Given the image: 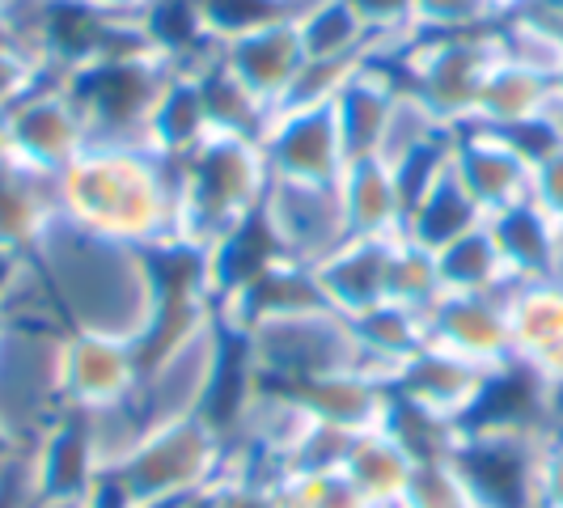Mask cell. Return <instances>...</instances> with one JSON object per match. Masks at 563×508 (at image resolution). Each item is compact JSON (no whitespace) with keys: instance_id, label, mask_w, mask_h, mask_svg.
I'll return each instance as SVG.
<instances>
[{"instance_id":"cell-33","label":"cell","mask_w":563,"mask_h":508,"mask_svg":"<svg viewBox=\"0 0 563 508\" xmlns=\"http://www.w3.org/2000/svg\"><path fill=\"white\" fill-rule=\"evenodd\" d=\"M38 508H93V487L89 492H64V496H43Z\"/></svg>"},{"instance_id":"cell-5","label":"cell","mask_w":563,"mask_h":508,"mask_svg":"<svg viewBox=\"0 0 563 508\" xmlns=\"http://www.w3.org/2000/svg\"><path fill=\"white\" fill-rule=\"evenodd\" d=\"M217 462H221V428L203 416H187V420L148 428L141 445L111 475H119L123 483L128 508H162L203 487Z\"/></svg>"},{"instance_id":"cell-8","label":"cell","mask_w":563,"mask_h":508,"mask_svg":"<svg viewBox=\"0 0 563 508\" xmlns=\"http://www.w3.org/2000/svg\"><path fill=\"white\" fill-rule=\"evenodd\" d=\"M450 162L487 217L534 199V162L508 132L483 128V123L453 128Z\"/></svg>"},{"instance_id":"cell-32","label":"cell","mask_w":563,"mask_h":508,"mask_svg":"<svg viewBox=\"0 0 563 508\" xmlns=\"http://www.w3.org/2000/svg\"><path fill=\"white\" fill-rule=\"evenodd\" d=\"M512 13H517V9H512ZM521 13H530V18H538V22L563 30V0H526Z\"/></svg>"},{"instance_id":"cell-12","label":"cell","mask_w":563,"mask_h":508,"mask_svg":"<svg viewBox=\"0 0 563 508\" xmlns=\"http://www.w3.org/2000/svg\"><path fill=\"white\" fill-rule=\"evenodd\" d=\"M402 233H352L327 258L313 263L322 301L343 318H361L373 306L390 301V267Z\"/></svg>"},{"instance_id":"cell-14","label":"cell","mask_w":563,"mask_h":508,"mask_svg":"<svg viewBox=\"0 0 563 508\" xmlns=\"http://www.w3.org/2000/svg\"><path fill=\"white\" fill-rule=\"evenodd\" d=\"M221 59L229 68L251 85L254 93L276 111L284 102V93L292 89L297 73L306 68V43H301V30H297V18L284 13L276 22H263V26L246 30L238 38H229L221 47Z\"/></svg>"},{"instance_id":"cell-23","label":"cell","mask_w":563,"mask_h":508,"mask_svg":"<svg viewBox=\"0 0 563 508\" xmlns=\"http://www.w3.org/2000/svg\"><path fill=\"white\" fill-rule=\"evenodd\" d=\"M292 18L310 59H365L377 47L352 0H301Z\"/></svg>"},{"instance_id":"cell-22","label":"cell","mask_w":563,"mask_h":508,"mask_svg":"<svg viewBox=\"0 0 563 508\" xmlns=\"http://www.w3.org/2000/svg\"><path fill=\"white\" fill-rule=\"evenodd\" d=\"M437 267H441L445 292H508L512 284H521L512 276L505 251L496 246L487 221L462 238H453L450 246H441Z\"/></svg>"},{"instance_id":"cell-11","label":"cell","mask_w":563,"mask_h":508,"mask_svg":"<svg viewBox=\"0 0 563 508\" xmlns=\"http://www.w3.org/2000/svg\"><path fill=\"white\" fill-rule=\"evenodd\" d=\"M428 318V343L466 356L483 368L512 365V327H508V292H445Z\"/></svg>"},{"instance_id":"cell-27","label":"cell","mask_w":563,"mask_h":508,"mask_svg":"<svg viewBox=\"0 0 563 508\" xmlns=\"http://www.w3.org/2000/svg\"><path fill=\"white\" fill-rule=\"evenodd\" d=\"M52 77H56V73L34 56V52L9 43V38H0V114L13 111L26 93H34L38 85L52 81Z\"/></svg>"},{"instance_id":"cell-13","label":"cell","mask_w":563,"mask_h":508,"mask_svg":"<svg viewBox=\"0 0 563 508\" xmlns=\"http://www.w3.org/2000/svg\"><path fill=\"white\" fill-rule=\"evenodd\" d=\"M492 373L496 368H483L466 356H453L445 347H437V343H423L411 361H402L395 368L390 395L402 398V402H416V407L441 416V420L462 423L475 411Z\"/></svg>"},{"instance_id":"cell-4","label":"cell","mask_w":563,"mask_h":508,"mask_svg":"<svg viewBox=\"0 0 563 508\" xmlns=\"http://www.w3.org/2000/svg\"><path fill=\"white\" fill-rule=\"evenodd\" d=\"M174 64L157 52L89 59L64 73L59 85L81 114L89 148H148V123Z\"/></svg>"},{"instance_id":"cell-19","label":"cell","mask_w":563,"mask_h":508,"mask_svg":"<svg viewBox=\"0 0 563 508\" xmlns=\"http://www.w3.org/2000/svg\"><path fill=\"white\" fill-rule=\"evenodd\" d=\"M347 233H402V196L382 157H352L339 174Z\"/></svg>"},{"instance_id":"cell-17","label":"cell","mask_w":563,"mask_h":508,"mask_svg":"<svg viewBox=\"0 0 563 508\" xmlns=\"http://www.w3.org/2000/svg\"><path fill=\"white\" fill-rule=\"evenodd\" d=\"M551 114H563L560 81H551V77H542V73H530V68H521V64L500 59V64L492 68L487 85H483L479 107H475V119H471V123L496 128V132H512V128H526V123L551 119Z\"/></svg>"},{"instance_id":"cell-18","label":"cell","mask_w":563,"mask_h":508,"mask_svg":"<svg viewBox=\"0 0 563 508\" xmlns=\"http://www.w3.org/2000/svg\"><path fill=\"white\" fill-rule=\"evenodd\" d=\"M483 221H487V212L475 203V196L466 191V183L457 178V169H453V162H450V166L428 183V191L407 208L402 238L420 242L428 251H441V246H450L453 238L479 229Z\"/></svg>"},{"instance_id":"cell-16","label":"cell","mask_w":563,"mask_h":508,"mask_svg":"<svg viewBox=\"0 0 563 508\" xmlns=\"http://www.w3.org/2000/svg\"><path fill=\"white\" fill-rule=\"evenodd\" d=\"M398 93H402V85L390 73V64L377 56H368L347 77V85L335 93V114H339V132H343V148H347V162L352 157H373L382 148V136H386V123L395 114Z\"/></svg>"},{"instance_id":"cell-28","label":"cell","mask_w":563,"mask_h":508,"mask_svg":"<svg viewBox=\"0 0 563 508\" xmlns=\"http://www.w3.org/2000/svg\"><path fill=\"white\" fill-rule=\"evenodd\" d=\"M352 9L361 13L373 43H407L416 34V0H352Z\"/></svg>"},{"instance_id":"cell-31","label":"cell","mask_w":563,"mask_h":508,"mask_svg":"<svg viewBox=\"0 0 563 508\" xmlns=\"http://www.w3.org/2000/svg\"><path fill=\"white\" fill-rule=\"evenodd\" d=\"M217 508H280V500H276V492H258V487H238V492H229V496Z\"/></svg>"},{"instance_id":"cell-1","label":"cell","mask_w":563,"mask_h":508,"mask_svg":"<svg viewBox=\"0 0 563 508\" xmlns=\"http://www.w3.org/2000/svg\"><path fill=\"white\" fill-rule=\"evenodd\" d=\"M30 258L38 263L68 331L123 339L136 347L148 339L162 313V284L148 251L98 238L59 212Z\"/></svg>"},{"instance_id":"cell-26","label":"cell","mask_w":563,"mask_h":508,"mask_svg":"<svg viewBox=\"0 0 563 508\" xmlns=\"http://www.w3.org/2000/svg\"><path fill=\"white\" fill-rule=\"evenodd\" d=\"M500 18H505L500 0H416V30L420 34L487 30Z\"/></svg>"},{"instance_id":"cell-37","label":"cell","mask_w":563,"mask_h":508,"mask_svg":"<svg viewBox=\"0 0 563 508\" xmlns=\"http://www.w3.org/2000/svg\"><path fill=\"white\" fill-rule=\"evenodd\" d=\"M4 335H9V318L0 313V347H4Z\"/></svg>"},{"instance_id":"cell-35","label":"cell","mask_w":563,"mask_h":508,"mask_svg":"<svg viewBox=\"0 0 563 508\" xmlns=\"http://www.w3.org/2000/svg\"><path fill=\"white\" fill-rule=\"evenodd\" d=\"M547 280H555L563 288V221H560V242H555V258H551V272H547Z\"/></svg>"},{"instance_id":"cell-20","label":"cell","mask_w":563,"mask_h":508,"mask_svg":"<svg viewBox=\"0 0 563 508\" xmlns=\"http://www.w3.org/2000/svg\"><path fill=\"white\" fill-rule=\"evenodd\" d=\"M487 229L496 246L505 251L517 280H547L555 242H560V221L551 212H542L534 199H526V203H512L505 212L487 217Z\"/></svg>"},{"instance_id":"cell-15","label":"cell","mask_w":563,"mask_h":508,"mask_svg":"<svg viewBox=\"0 0 563 508\" xmlns=\"http://www.w3.org/2000/svg\"><path fill=\"white\" fill-rule=\"evenodd\" d=\"M59 212V174L0 153V251L30 254Z\"/></svg>"},{"instance_id":"cell-29","label":"cell","mask_w":563,"mask_h":508,"mask_svg":"<svg viewBox=\"0 0 563 508\" xmlns=\"http://www.w3.org/2000/svg\"><path fill=\"white\" fill-rule=\"evenodd\" d=\"M534 203L563 221V141L534 162Z\"/></svg>"},{"instance_id":"cell-3","label":"cell","mask_w":563,"mask_h":508,"mask_svg":"<svg viewBox=\"0 0 563 508\" xmlns=\"http://www.w3.org/2000/svg\"><path fill=\"white\" fill-rule=\"evenodd\" d=\"M178 174V217H174V242L212 251L229 233L258 217L263 196L272 187V166L263 141L217 132L208 128L183 157H169Z\"/></svg>"},{"instance_id":"cell-38","label":"cell","mask_w":563,"mask_h":508,"mask_svg":"<svg viewBox=\"0 0 563 508\" xmlns=\"http://www.w3.org/2000/svg\"><path fill=\"white\" fill-rule=\"evenodd\" d=\"M0 38H4V30H0Z\"/></svg>"},{"instance_id":"cell-34","label":"cell","mask_w":563,"mask_h":508,"mask_svg":"<svg viewBox=\"0 0 563 508\" xmlns=\"http://www.w3.org/2000/svg\"><path fill=\"white\" fill-rule=\"evenodd\" d=\"M98 9H107V13H123V18H141L144 9L153 4V0H93Z\"/></svg>"},{"instance_id":"cell-7","label":"cell","mask_w":563,"mask_h":508,"mask_svg":"<svg viewBox=\"0 0 563 508\" xmlns=\"http://www.w3.org/2000/svg\"><path fill=\"white\" fill-rule=\"evenodd\" d=\"M4 148L43 174H64L89 148V132L59 77L43 81L13 111H4Z\"/></svg>"},{"instance_id":"cell-9","label":"cell","mask_w":563,"mask_h":508,"mask_svg":"<svg viewBox=\"0 0 563 508\" xmlns=\"http://www.w3.org/2000/svg\"><path fill=\"white\" fill-rule=\"evenodd\" d=\"M263 153H267L272 178L339 183V174L347 166V148L339 132L335 102L272 111V123L263 132Z\"/></svg>"},{"instance_id":"cell-24","label":"cell","mask_w":563,"mask_h":508,"mask_svg":"<svg viewBox=\"0 0 563 508\" xmlns=\"http://www.w3.org/2000/svg\"><path fill=\"white\" fill-rule=\"evenodd\" d=\"M512 356L534 361L563 339V288L555 280H521L508 288Z\"/></svg>"},{"instance_id":"cell-25","label":"cell","mask_w":563,"mask_h":508,"mask_svg":"<svg viewBox=\"0 0 563 508\" xmlns=\"http://www.w3.org/2000/svg\"><path fill=\"white\" fill-rule=\"evenodd\" d=\"M496 43H500V59L542 73L551 81H563V30L547 26V22L517 9V13H505L496 22Z\"/></svg>"},{"instance_id":"cell-30","label":"cell","mask_w":563,"mask_h":508,"mask_svg":"<svg viewBox=\"0 0 563 508\" xmlns=\"http://www.w3.org/2000/svg\"><path fill=\"white\" fill-rule=\"evenodd\" d=\"M534 492H538V508H563V437L560 441H547L538 450Z\"/></svg>"},{"instance_id":"cell-21","label":"cell","mask_w":563,"mask_h":508,"mask_svg":"<svg viewBox=\"0 0 563 508\" xmlns=\"http://www.w3.org/2000/svg\"><path fill=\"white\" fill-rule=\"evenodd\" d=\"M339 471L356 483L377 508H390L402 500V487L416 471V457L402 450L386 428H373V432H361L352 441Z\"/></svg>"},{"instance_id":"cell-2","label":"cell","mask_w":563,"mask_h":508,"mask_svg":"<svg viewBox=\"0 0 563 508\" xmlns=\"http://www.w3.org/2000/svg\"><path fill=\"white\" fill-rule=\"evenodd\" d=\"M59 208L98 238L153 251L174 242L178 174L153 148H85L59 174Z\"/></svg>"},{"instance_id":"cell-6","label":"cell","mask_w":563,"mask_h":508,"mask_svg":"<svg viewBox=\"0 0 563 508\" xmlns=\"http://www.w3.org/2000/svg\"><path fill=\"white\" fill-rule=\"evenodd\" d=\"M267 233L276 238L280 254L297 263H318L335 251L347 233L339 183H297V178H272L263 208H258Z\"/></svg>"},{"instance_id":"cell-10","label":"cell","mask_w":563,"mask_h":508,"mask_svg":"<svg viewBox=\"0 0 563 508\" xmlns=\"http://www.w3.org/2000/svg\"><path fill=\"white\" fill-rule=\"evenodd\" d=\"M141 347L123 339L68 331L64 339V368H59V395L64 411H107L136 395L141 386Z\"/></svg>"},{"instance_id":"cell-36","label":"cell","mask_w":563,"mask_h":508,"mask_svg":"<svg viewBox=\"0 0 563 508\" xmlns=\"http://www.w3.org/2000/svg\"><path fill=\"white\" fill-rule=\"evenodd\" d=\"M521 4H526V0H500V9H505V13H512V9H521Z\"/></svg>"}]
</instances>
